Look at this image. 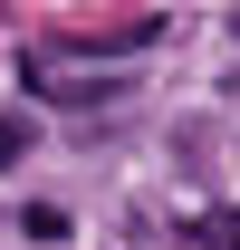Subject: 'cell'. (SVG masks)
Masks as SVG:
<instances>
[{
	"label": "cell",
	"instance_id": "cell-1",
	"mask_svg": "<svg viewBox=\"0 0 240 250\" xmlns=\"http://www.w3.org/2000/svg\"><path fill=\"white\" fill-rule=\"evenodd\" d=\"M202 250H240V212H202Z\"/></svg>",
	"mask_w": 240,
	"mask_h": 250
},
{
	"label": "cell",
	"instance_id": "cell-2",
	"mask_svg": "<svg viewBox=\"0 0 240 250\" xmlns=\"http://www.w3.org/2000/svg\"><path fill=\"white\" fill-rule=\"evenodd\" d=\"M20 154H29V125H20V116H0V173H10Z\"/></svg>",
	"mask_w": 240,
	"mask_h": 250
}]
</instances>
